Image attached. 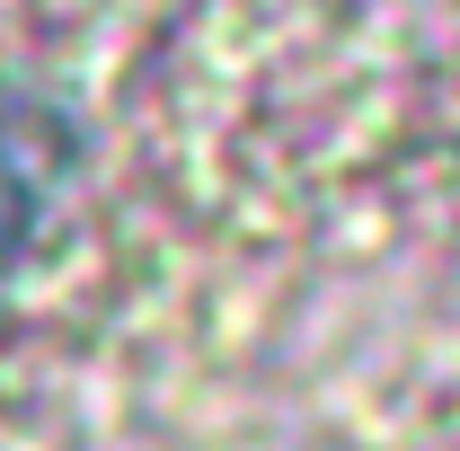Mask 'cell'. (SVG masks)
<instances>
[{"mask_svg": "<svg viewBox=\"0 0 460 451\" xmlns=\"http://www.w3.org/2000/svg\"><path fill=\"white\" fill-rule=\"evenodd\" d=\"M54 204H62V133L45 124V107L0 89V283L36 257Z\"/></svg>", "mask_w": 460, "mask_h": 451, "instance_id": "cell-1", "label": "cell"}]
</instances>
